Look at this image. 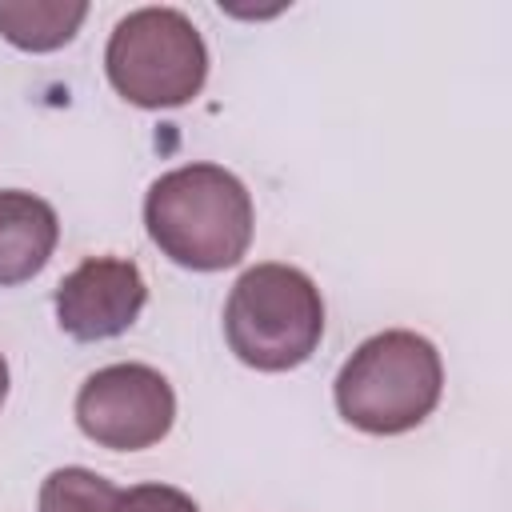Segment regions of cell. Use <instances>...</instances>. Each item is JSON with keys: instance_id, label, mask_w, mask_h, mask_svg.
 Instances as JSON below:
<instances>
[{"instance_id": "52a82bcc", "label": "cell", "mask_w": 512, "mask_h": 512, "mask_svg": "<svg viewBox=\"0 0 512 512\" xmlns=\"http://www.w3.org/2000/svg\"><path fill=\"white\" fill-rule=\"evenodd\" d=\"M60 240V220L48 200L8 188L0 192V288L32 280Z\"/></svg>"}, {"instance_id": "5b68a950", "label": "cell", "mask_w": 512, "mask_h": 512, "mask_svg": "<svg viewBox=\"0 0 512 512\" xmlns=\"http://www.w3.org/2000/svg\"><path fill=\"white\" fill-rule=\"evenodd\" d=\"M176 420L172 384L148 364H108L76 392V424L112 452H140L168 436Z\"/></svg>"}, {"instance_id": "ba28073f", "label": "cell", "mask_w": 512, "mask_h": 512, "mask_svg": "<svg viewBox=\"0 0 512 512\" xmlns=\"http://www.w3.org/2000/svg\"><path fill=\"white\" fill-rule=\"evenodd\" d=\"M88 4L76 0H0V36L24 52L64 48L84 24Z\"/></svg>"}, {"instance_id": "30bf717a", "label": "cell", "mask_w": 512, "mask_h": 512, "mask_svg": "<svg viewBox=\"0 0 512 512\" xmlns=\"http://www.w3.org/2000/svg\"><path fill=\"white\" fill-rule=\"evenodd\" d=\"M116 512H200L196 500L172 484H136L120 492Z\"/></svg>"}, {"instance_id": "6da1fadb", "label": "cell", "mask_w": 512, "mask_h": 512, "mask_svg": "<svg viewBox=\"0 0 512 512\" xmlns=\"http://www.w3.org/2000/svg\"><path fill=\"white\" fill-rule=\"evenodd\" d=\"M144 224L172 264L220 272L252 244V196L220 164H184L148 188Z\"/></svg>"}, {"instance_id": "7a4b0ae2", "label": "cell", "mask_w": 512, "mask_h": 512, "mask_svg": "<svg viewBox=\"0 0 512 512\" xmlns=\"http://www.w3.org/2000/svg\"><path fill=\"white\" fill-rule=\"evenodd\" d=\"M440 392V352L408 328L368 336L336 376L340 416L368 436H400L424 424L440 404Z\"/></svg>"}, {"instance_id": "8992f818", "label": "cell", "mask_w": 512, "mask_h": 512, "mask_svg": "<svg viewBox=\"0 0 512 512\" xmlns=\"http://www.w3.org/2000/svg\"><path fill=\"white\" fill-rule=\"evenodd\" d=\"M148 300V284L132 260L88 256L56 288V320L72 340H112L128 332Z\"/></svg>"}, {"instance_id": "8fae6325", "label": "cell", "mask_w": 512, "mask_h": 512, "mask_svg": "<svg viewBox=\"0 0 512 512\" xmlns=\"http://www.w3.org/2000/svg\"><path fill=\"white\" fill-rule=\"evenodd\" d=\"M4 396H8V364L0 356V404H4Z\"/></svg>"}, {"instance_id": "9c48e42d", "label": "cell", "mask_w": 512, "mask_h": 512, "mask_svg": "<svg viewBox=\"0 0 512 512\" xmlns=\"http://www.w3.org/2000/svg\"><path fill=\"white\" fill-rule=\"evenodd\" d=\"M120 488L88 468H56L40 484V512H116Z\"/></svg>"}, {"instance_id": "3957f363", "label": "cell", "mask_w": 512, "mask_h": 512, "mask_svg": "<svg viewBox=\"0 0 512 512\" xmlns=\"http://www.w3.org/2000/svg\"><path fill=\"white\" fill-rule=\"evenodd\" d=\"M224 336L236 360L256 372L300 368L324 336L320 288L292 264H256L232 284Z\"/></svg>"}, {"instance_id": "277c9868", "label": "cell", "mask_w": 512, "mask_h": 512, "mask_svg": "<svg viewBox=\"0 0 512 512\" xmlns=\"http://www.w3.org/2000/svg\"><path fill=\"white\" fill-rule=\"evenodd\" d=\"M104 68L128 104L176 108L204 88L208 48L184 12L136 8L112 28Z\"/></svg>"}]
</instances>
